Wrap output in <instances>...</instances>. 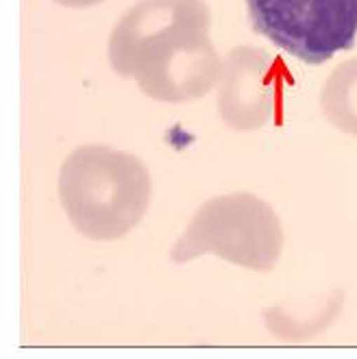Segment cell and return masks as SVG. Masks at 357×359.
Instances as JSON below:
<instances>
[{"label":"cell","instance_id":"cell-1","mask_svg":"<svg viewBox=\"0 0 357 359\" xmlns=\"http://www.w3.org/2000/svg\"><path fill=\"white\" fill-rule=\"evenodd\" d=\"M201 0H140L109 37V63L159 102L203 98L220 81V59L207 37Z\"/></svg>","mask_w":357,"mask_h":359},{"label":"cell","instance_id":"cell-2","mask_svg":"<svg viewBox=\"0 0 357 359\" xmlns=\"http://www.w3.org/2000/svg\"><path fill=\"white\" fill-rule=\"evenodd\" d=\"M59 198L81 236L96 242L120 240L149 209V168L135 155L109 146H79L61 165Z\"/></svg>","mask_w":357,"mask_h":359},{"label":"cell","instance_id":"cell-3","mask_svg":"<svg viewBox=\"0 0 357 359\" xmlns=\"http://www.w3.org/2000/svg\"><path fill=\"white\" fill-rule=\"evenodd\" d=\"M283 250L279 216L266 201L248 192L207 201L170 250L175 264L192 262L205 252L257 272L277 266Z\"/></svg>","mask_w":357,"mask_h":359},{"label":"cell","instance_id":"cell-4","mask_svg":"<svg viewBox=\"0 0 357 359\" xmlns=\"http://www.w3.org/2000/svg\"><path fill=\"white\" fill-rule=\"evenodd\" d=\"M253 29L307 66L357 41V0H246Z\"/></svg>","mask_w":357,"mask_h":359},{"label":"cell","instance_id":"cell-5","mask_svg":"<svg viewBox=\"0 0 357 359\" xmlns=\"http://www.w3.org/2000/svg\"><path fill=\"white\" fill-rule=\"evenodd\" d=\"M264 53L240 50L231 53L220 70L218 114L238 131H253L264 126L277 111L281 100V83L270 74Z\"/></svg>","mask_w":357,"mask_h":359},{"label":"cell","instance_id":"cell-6","mask_svg":"<svg viewBox=\"0 0 357 359\" xmlns=\"http://www.w3.org/2000/svg\"><path fill=\"white\" fill-rule=\"evenodd\" d=\"M321 107L335 129L357 137V59L331 72L321 96Z\"/></svg>","mask_w":357,"mask_h":359},{"label":"cell","instance_id":"cell-7","mask_svg":"<svg viewBox=\"0 0 357 359\" xmlns=\"http://www.w3.org/2000/svg\"><path fill=\"white\" fill-rule=\"evenodd\" d=\"M57 5L66 7V9H90L94 5H100L105 0H55Z\"/></svg>","mask_w":357,"mask_h":359}]
</instances>
